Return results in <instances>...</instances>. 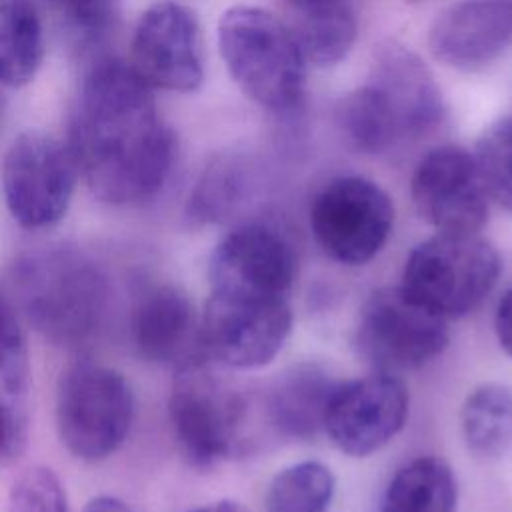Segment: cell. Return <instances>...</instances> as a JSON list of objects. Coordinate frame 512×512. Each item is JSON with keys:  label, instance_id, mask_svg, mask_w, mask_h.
<instances>
[{"label": "cell", "instance_id": "6da1fadb", "mask_svg": "<svg viewBox=\"0 0 512 512\" xmlns=\"http://www.w3.org/2000/svg\"><path fill=\"white\" fill-rule=\"evenodd\" d=\"M68 146L88 190L112 206L152 200L178 156L176 134L160 118L152 86L118 58H100L86 72Z\"/></svg>", "mask_w": 512, "mask_h": 512}, {"label": "cell", "instance_id": "7a4b0ae2", "mask_svg": "<svg viewBox=\"0 0 512 512\" xmlns=\"http://www.w3.org/2000/svg\"><path fill=\"white\" fill-rule=\"evenodd\" d=\"M14 282L28 322L46 340L74 346L100 326L108 282L100 266L76 248L46 246L26 254Z\"/></svg>", "mask_w": 512, "mask_h": 512}, {"label": "cell", "instance_id": "3957f363", "mask_svg": "<svg viewBox=\"0 0 512 512\" xmlns=\"http://www.w3.org/2000/svg\"><path fill=\"white\" fill-rule=\"evenodd\" d=\"M218 46L236 86L272 114L302 108L306 60L282 20L258 6H232L218 22Z\"/></svg>", "mask_w": 512, "mask_h": 512}, {"label": "cell", "instance_id": "277c9868", "mask_svg": "<svg viewBox=\"0 0 512 512\" xmlns=\"http://www.w3.org/2000/svg\"><path fill=\"white\" fill-rule=\"evenodd\" d=\"M498 250L478 232H436L406 258L400 286L446 320L472 312L496 286Z\"/></svg>", "mask_w": 512, "mask_h": 512}, {"label": "cell", "instance_id": "5b68a950", "mask_svg": "<svg viewBox=\"0 0 512 512\" xmlns=\"http://www.w3.org/2000/svg\"><path fill=\"white\" fill-rule=\"evenodd\" d=\"M54 408L62 446L78 460L102 462L126 442L136 402L122 372L78 362L60 374Z\"/></svg>", "mask_w": 512, "mask_h": 512}, {"label": "cell", "instance_id": "8992f818", "mask_svg": "<svg viewBox=\"0 0 512 512\" xmlns=\"http://www.w3.org/2000/svg\"><path fill=\"white\" fill-rule=\"evenodd\" d=\"M242 396L216 376L206 360L176 370L168 398L174 440L194 468H212L230 458L242 434Z\"/></svg>", "mask_w": 512, "mask_h": 512}, {"label": "cell", "instance_id": "52a82bcc", "mask_svg": "<svg viewBox=\"0 0 512 512\" xmlns=\"http://www.w3.org/2000/svg\"><path fill=\"white\" fill-rule=\"evenodd\" d=\"M80 170L68 142L30 128L4 154L2 190L10 216L26 230L58 224L72 202Z\"/></svg>", "mask_w": 512, "mask_h": 512}, {"label": "cell", "instance_id": "ba28073f", "mask_svg": "<svg viewBox=\"0 0 512 512\" xmlns=\"http://www.w3.org/2000/svg\"><path fill=\"white\" fill-rule=\"evenodd\" d=\"M448 344V320L414 300L402 286L380 288L362 304L354 346L382 372L414 370Z\"/></svg>", "mask_w": 512, "mask_h": 512}, {"label": "cell", "instance_id": "9c48e42d", "mask_svg": "<svg viewBox=\"0 0 512 512\" xmlns=\"http://www.w3.org/2000/svg\"><path fill=\"white\" fill-rule=\"evenodd\" d=\"M394 226L390 196L364 176L326 182L310 204V228L318 244L342 264H364L386 244Z\"/></svg>", "mask_w": 512, "mask_h": 512}, {"label": "cell", "instance_id": "30bf717a", "mask_svg": "<svg viewBox=\"0 0 512 512\" xmlns=\"http://www.w3.org/2000/svg\"><path fill=\"white\" fill-rule=\"evenodd\" d=\"M292 330L288 298L210 290L200 314L206 356L228 368H260L276 358Z\"/></svg>", "mask_w": 512, "mask_h": 512}, {"label": "cell", "instance_id": "8fae6325", "mask_svg": "<svg viewBox=\"0 0 512 512\" xmlns=\"http://www.w3.org/2000/svg\"><path fill=\"white\" fill-rule=\"evenodd\" d=\"M408 388L392 372H374L338 382L326 410L324 430L350 456H368L386 446L408 416Z\"/></svg>", "mask_w": 512, "mask_h": 512}, {"label": "cell", "instance_id": "7c38bea8", "mask_svg": "<svg viewBox=\"0 0 512 512\" xmlns=\"http://www.w3.org/2000/svg\"><path fill=\"white\" fill-rule=\"evenodd\" d=\"M130 64L152 88L198 90L204 80V58L196 14L170 0L152 4L136 22Z\"/></svg>", "mask_w": 512, "mask_h": 512}, {"label": "cell", "instance_id": "4fadbf2b", "mask_svg": "<svg viewBox=\"0 0 512 512\" xmlns=\"http://www.w3.org/2000/svg\"><path fill=\"white\" fill-rule=\"evenodd\" d=\"M296 268L294 246L280 230L246 222L216 244L208 264L210 290L288 298Z\"/></svg>", "mask_w": 512, "mask_h": 512}, {"label": "cell", "instance_id": "5bb4252c", "mask_svg": "<svg viewBox=\"0 0 512 512\" xmlns=\"http://www.w3.org/2000/svg\"><path fill=\"white\" fill-rule=\"evenodd\" d=\"M416 212L436 232H480L488 218V194L474 154L444 144L428 150L410 182Z\"/></svg>", "mask_w": 512, "mask_h": 512}, {"label": "cell", "instance_id": "9a60e30c", "mask_svg": "<svg viewBox=\"0 0 512 512\" xmlns=\"http://www.w3.org/2000/svg\"><path fill=\"white\" fill-rule=\"evenodd\" d=\"M366 84L388 114L400 144L416 142L440 126V88L420 56L400 42L388 40L376 48Z\"/></svg>", "mask_w": 512, "mask_h": 512}, {"label": "cell", "instance_id": "2e32d148", "mask_svg": "<svg viewBox=\"0 0 512 512\" xmlns=\"http://www.w3.org/2000/svg\"><path fill=\"white\" fill-rule=\"evenodd\" d=\"M512 46V0H460L430 26L432 56L456 70L474 72Z\"/></svg>", "mask_w": 512, "mask_h": 512}, {"label": "cell", "instance_id": "e0dca14e", "mask_svg": "<svg viewBox=\"0 0 512 512\" xmlns=\"http://www.w3.org/2000/svg\"><path fill=\"white\" fill-rule=\"evenodd\" d=\"M130 332L148 362L178 370L206 358L200 316L186 292L172 284L152 286L136 300Z\"/></svg>", "mask_w": 512, "mask_h": 512}, {"label": "cell", "instance_id": "ac0fdd59", "mask_svg": "<svg viewBox=\"0 0 512 512\" xmlns=\"http://www.w3.org/2000/svg\"><path fill=\"white\" fill-rule=\"evenodd\" d=\"M282 24L304 60L334 66L356 42L358 18L350 0H282Z\"/></svg>", "mask_w": 512, "mask_h": 512}, {"label": "cell", "instance_id": "d6986e66", "mask_svg": "<svg viewBox=\"0 0 512 512\" xmlns=\"http://www.w3.org/2000/svg\"><path fill=\"white\" fill-rule=\"evenodd\" d=\"M338 386L322 366L298 364L272 386L268 414L274 428L288 438H310L324 430L328 402Z\"/></svg>", "mask_w": 512, "mask_h": 512}, {"label": "cell", "instance_id": "ffe728a7", "mask_svg": "<svg viewBox=\"0 0 512 512\" xmlns=\"http://www.w3.org/2000/svg\"><path fill=\"white\" fill-rule=\"evenodd\" d=\"M254 180L250 158L236 152L216 156L198 176L188 196L186 218L194 224L226 222L248 202Z\"/></svg>", "mask_w": 512, "mask_h": 512}, {"label": "cell", "instance_id": "44dd1931", "mask_svg": "<svg viewBox=\"0 0 512 512\" xmlns=\"http://www.w3.org/2000/svg\"><path fill=\"white\" fill-rule=\"evenodd\" d=\"M44 58V26L34 0H0V84L34 80Z\"/></svg>", "mask_w": 512, "mask_h": 512}, {"label": "cell", "instance_id": "7402d4cb", "mask_svg": "<svg viewBox=\"0 0 512 512\" xmlns=\"http://www.w3.org/2000/svg\"><path fill=\"white\" fill-rule=\"evenodd\" d=\"M462 436L472 454L484 460L512 448V386L484 382L470 390L460 408Z\"/></svg>", "mask_w": 512, "mask_h": 512}, {"label": "cell", "instance_id": "603a6c76", "mask_svg": "<svg viewBox=\"0 0 512 512\" xmlns=\"http://www.w3.org/2000/svg\"><path fill=\"white\" fill-rule=\"evenodd\" d=\"M458 484L452 468L434 456L402 466L390 480L382 512H454Z\"/></svg>", "mask_w": 512, "mask_h": 512}, {"label": "cell", "instance_id": "cb8c5ba5", "mask_svg": "<svg viewBox=\"0 0 512 512\" xmlns=\"http://www.w3.org/2000/svg\"><path fill=\"white\" fill-rule=\"evenodd\" d=\"M336 124L348 146L356 152L376 156L400 146L388 114L366 82L340 100Z\"/></svg>", "mask_w": 512, "mask_h": 512}, {"label": "cell", "instance_id": "d4e9b609", "mask_svg": "<svg viewBox=\"0 0 512 512\" xmlns=\"http://www.w3.org/2000/svg\"><path fill=\"white\" fill-rule=\"evenodd\" d=\"M336 480L322 462H298L280 470L266 492V512H328Z\"/></svg>", "mask_w": 512, "mask_h": 512}, {"label": "cell", "instance_id": "484cf974", "mask_svg": "<svg viewBox=\"0 0 512 512\" xmlns=\"http://www.w3.org/2000/svg\"><path fill=\"white\" fill-rule=\"evenodd\" d=\"M474 160L488 198L512 212V116H504L484 130Z\"/></svg>", "mask_w": 512, "mask_h": 512}, {"label": "cell", "instance_id": "4316f807", "mask_svg": "<svg viewBox=\"0 0 512 512\" xmlns=\"http://www.w3.org/2000/svg\"><path fill=\"white\" fill-rule=\"evenodd\" d=\"M64 28L82 48L102 44L116 28L118 0H50Z\"/></svg>", "mask_w": 512, "mask_h": 512}, {"label": "cell", "instance_id": "83f0119b", "mask_svg": "<svg viewBox=\"0 0 512 512\" xmlns=\"http://www.w3.org/2000/svg\"><path fill=\"white\" fill-rule=\"evenodd\" d=\"M28 384V348L16 308L0 288V386L6 396L24 394Z\"/></svg>", "mask_w": 512, "mask_h": 512}, {"label": "cell", "instance_id": "f1b7e54d", "mask_svg": "<svg viewBox=\"0 0 512 512\" xmlns=\"http://www.w3.org/2000/svg\"><path fill=\"white\" fill-rule=\"evenodd\" d=\"M6 512H70L66 490L48 466H30L12 482Z\"/></svg>", "mask_w": 512, "mask_h": 512}, {"label": "cell", "instance_id": "f546056e", "mask_svg": "<svg viewBox=\"0 0 512 512\" xmlns=\"http://www.w3.org/2000/svg\"><path fill=\"white\" fill-rule=\"evenodd\" d=\"M26 448V418L6 396L0 398V464L14 462Z\"/></svg>", "mask_w": 512, "mask_h": 512}, {"label": "cell", "instance_id": "4dcf8cb0", "mask_svg": "<svg viewBox=\"0 0 512 512\" xmlns=\"http://www.w3.org/2000/svg\"><path fill=\"white\" fill-rule=\"evenodd\" d=\"M494 330L502 350L512 358V288L504 292L496 306Z\"/></svg>", "mask_w": 512, "mask_h": 512}, {"label": "cell", "instance_id": "1f68e13d", "mask_svg": "<svg viewBox=\"0 0 512 512\" xmlns=\"http://www.w3.org/2000/svg\"><path fill=\"white\" fill-rule=\"evenodd\" d=\"M82 512H136L128 502L112 494H100L86 502Z\"/></svg>", "mask_w": 512, "mask_h": 512}, {"label": "cell", "instance_id": "d6a6232c", "mask_svg": "<svg viewBox=\"0 0 512 512\" xmlns=\"http://www.w3.org/2000/svg\"><path fill=\"white\" fill-rule=\"evenodd\" d=\"M188 512H248V510L234 500H216V502H208L198 508H192Z\"/></svg>", "mask_w": 512, "mask_h": 512}]
</instances>
